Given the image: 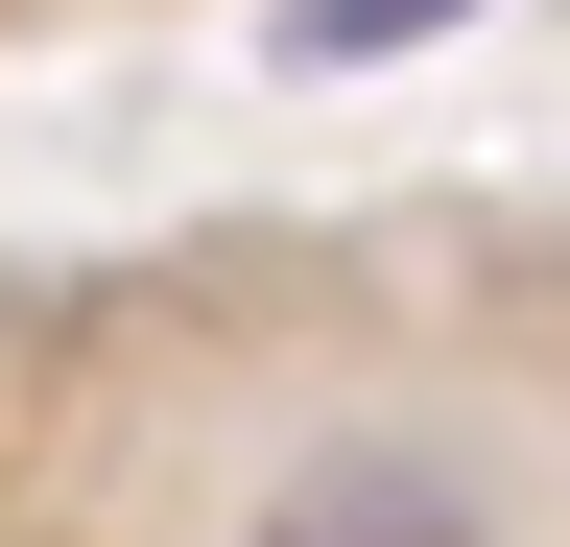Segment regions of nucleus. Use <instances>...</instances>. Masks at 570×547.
<instances>
[{
    "instance_id": "obj_2",
    "label": "nucleus",
    "mask_w": 570,
    "mask_h": 547,
    "mask_svg": "<svg viewBox=\"0 0 570 547\" xmlns=\"http://www.w3.org/2000/svg\"><path fill=\"white\" fill-rule=\"evenodd\" d=\"M428 25H475V0H309V25H285V48H309V72H333V48H428Z\"/></svg>"
},
{
    "instance_id": "obj_1",
    "label": "nucleus",
    "mask_w": 570,
    "mask_h": 547,
    "mask_svg": "<svg viewBox=\"0 0 570 547\" xmlns=\"http://www.w3.org/2000/svg\"><path fill=\"white\" fill-rule=\"evenodd\" d=\"M262 547H499V476L428 452V429H356V452H309L262 500Z\"/></svg>"
}]
</instances>
